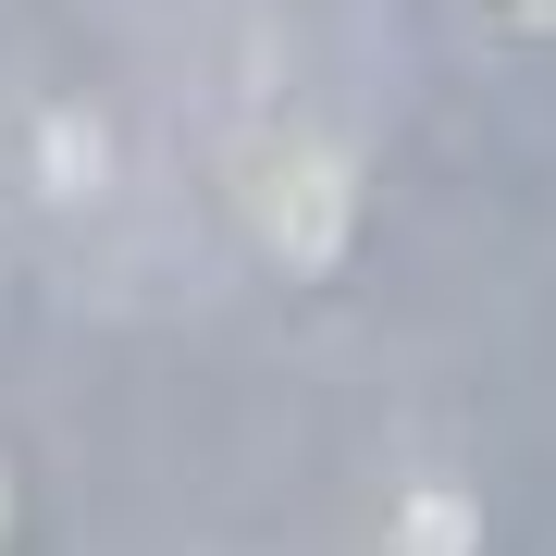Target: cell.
Returning <instances> with one entry per match:
<instances>
[{"instance_id":"6da1fadb","label":"cell","mask_w":556,"mask_h":556,"mask_svg":"<svg viewBox=\"0 0 556 556\" xmlns=\"http://www.w3.org/2000/svg\"><path fill=\"white\" fill-rule=\"evenodd\" d=\"M260 223H273V260L285 273H334L346 260V223H358V161L346 149H285V174L260 186Z\"/></svg>"},{"instance_id":"7a4b0ae2","label":"cell","mask_w":556,"mask_h":556,"mask_svg":"<svg viewBox=\"0 0 556 556\" xmlns=\"http://www.w3.org/2000/svg\"><path fill=\"white\" fill-rule=\"evenodd\" d=\"M100 174H112V124L87 100H50L38 112V199H100Z\"/></svg>"},{"instance_id":"3957f363","label":"cell","mask_w":556,"mask_h":556,"mask_svg":"<svg viewBox=\"0 0 556 556\" xmlns=\"http://www.w3.org/2000/svg\"><path fill=\"white\" fill-rule=\"evenodd\" d=\"M383 544H396V556H470L482 544V507L457 495V482H408L396 519H383Z\"/></svg>"},{"instance_id":"277c9868","label":"cell","mask_w":556,"mask_h":556,"mask_svg":"<svg viewBox=\"0 0 556 556\" xmlns=\"http://www.w3.org/2000/svg\"><path fill=\"white\" fill-rule=\"evenodd\" d=\"M507 13H519V25H556V0H507Z\"/></svg>"},{"instance_id":"5b68a950","label":"cell","mask_w":556,"mask_h":556,"mask_svg":"<svg viewBox=\"0 0 556 556\" xmlns=\"http://www.w3.org/2000/svg\"><path fill=\"white\" fill-rule=\"evenodd\" d=\"M0 532H13V470H0Z\"/></svg>"}]
</instances>
